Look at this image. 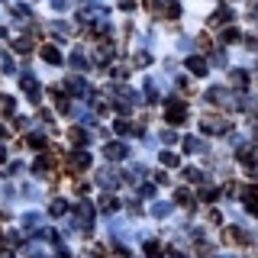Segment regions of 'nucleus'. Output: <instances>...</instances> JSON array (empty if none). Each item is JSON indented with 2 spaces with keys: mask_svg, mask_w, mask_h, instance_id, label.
<instances>
[{
  "mask_svg": "<svg viewBox=\"0 0 258 258\" xmlns=\"http://www.w3.org/2000/svg\"><path fill=\"white\" fill-rule=\"evenodd\" d=\"M42 58H45L48 64H58L61 55H58V48H55V45H45V48H42Z\"/></svg>",
  "mask_w": 258,
  "mask_h": 258,
  "instance_id": "423d86ee",
  "label": "nucleus"
},
{
  "mask_svg": "<svg viewBox=\"0 0 258 258\" xmlns=\"http://www.w3.org/2000/svg\"><path fill=\"white\" fill-rule=\"evenodd\" d=\"M149 10L158 13V16H177V4H174V0H152Z\"/></svg>",
  "mask_w": 258,
  "mask_h": 258,
  "instance_id": "f257e3e1",
  "label": "nucleus"
},
{
  "mask_svg": "<svg viewBox=\"0 0 258 258\" xmlns=\"http://www.w3.org/2000/svg\"><path fill=\"white\" fill-rule=\"evenodd\" d=\"M245 48H248V52H258V39L248 36V39H245Z\"/></svg>",
  "mask_w": 258,
  "mask_h": 258,
  "instance_id": "1a4fd4ad",
  "label": "nucleus"
},
{
  "mask_svg": "<svg viewBox=\"0 0 258 258\" xmlns=\"http://www.w3.org/2000/svg\"><path fill=\"white\" fill-rule=\"evenodd\" d=\"M161 161H165V165H177V155H171V152H165V155H161Z\"/></svg>",
  "mask_w": 258,
  "mask_h": 258,
  "instance_id": "9d476101",
  "label": "nucleus"
},
{
  "mask_svg": "<svg viewBox=\"0 0 258 258\" xmlns=\"http://www.w3.org/2000/svg\"><path fill=\"white\" fill-rule=\"evenodd\" d=\"M229 20H232V10L229 7H220V10L210 16V26H223V23H229Z\"/></svg>",
  "mask_w": 258,
  "mask_h": 258,
  "instance_id": "20e7f679",
  "label": "nucleus"
},
{
  "mask_svg": "<svg viewBox=\"0 0 258 258\" xmlns=\"http://www.w3.org/2000/svg\"><path fill=\"white\" fill-rule=\"evenodd\" d=\"M184 116H187L184 103H177V100H171V103H168V123H184Z\"/></svg>",
  "mask_w": 258,
  "mask_h": 258,
  "instance_id": "7ed1b4c3",
  "label": "nucleus"
},
{
  "mask_svg": "<svg viewBox=\"0 0 258 258\" xmlns=\"http://www.w3.org/2000/svg\"><path fill=\"white\" fill-rule=\"evenodd\" d=\"M252 13H255V16H258V4H255V7H252Z\"/></svg>",
  "mask_w": 258,
  "mask_h": 258,
  "instance_id": "9b49d317",
  "label": "nucleus"
},
{
  "mask_svg": "<svg viewBox=\"0 0 258 258\" xmlns=\"http://www.w3.org/2000/svg\"><path fill=\"white\" fill-rule=\"evenodd\" d=\"M204 133H213V136L226 133V119H220V116H204Z\"/></svg>",
  "mask_w": 258,
  "mask_h": 258,
  "instance_id": "f03ea898",
  "label": "nucleus"
},
{
  "mask_svg": "<svg viewBox=\"0 0 258 258\" xmlns=\"http://www.w3.org/2000/svg\"><path fill=\"white\" fill-rule=\"evenodd\" d=\"M236 39H239V29H226L223 32V42H236Z\"/></svg>",
  "mask_w": 258,
  "mask_h": 258,
  "instance_id": "6e6552de",
  "label": "nucleus"
},
{
  "mask_svg": "<svg viewBox=\"0 0 258 258\" xmlns=\"http://www.w3.org/2000/svg\"><path fill=\"white\" fill-rule=\"evenodd\" d=\"M187 68L194 75H207V58H200V55H190L187 58Z\"/></svg>",
  "mask_w": 258,
  "mask_h": 258,
  "instance_id": "39448f33",
  "label": "nucleus"
},
{
  "mask_svg": "<svg viewBox=\"0 0 258 258\" xmlns=\"http://www.w3.org/2000/svg\"><path fill=\"white\" fill-rule=\"evenodd\" d=\"M229 78H232V84H236V87H245V84H248V75H245V71H242V68L229 71Z\"/></svg>",
  "mask_w": 258,
  "mask_h": 258,
  "instance_id": "0eeeda50",
  "label": "nucleus"
}]
</instances>
